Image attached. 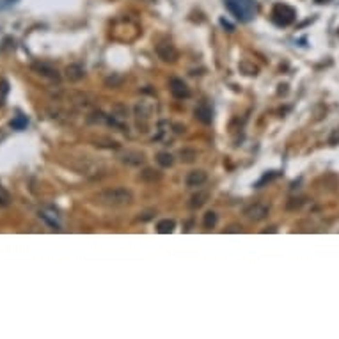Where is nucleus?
Returning <instances> with one entry per match:
<instances>
[{
  "mask_svg": "<svg viewBox=\"0 0 339 339\" xmlns=\"http://www.w3.org/2000/svg\"><path fill=\"white\" fill-rule=\"evenodd\" d=\"M174 227H176V222L172 220V219H164V220H160L158 224H156V229H158V233H162V235L172 233L174 231Z\"/></svg>",
  "mask_w": 339,
  "mask_h": 339,
  "instance_id": "13",
  "label": "nucleus"
},
{
  "mask_svg": "<svg viewBox=\"0 0 339 339\" xmlns=\"http://www.w3.org/2000/svg\"><path fill=\"white\" fill-rule=\"evenodd\" d=\"M121 160H123L124 164L128 165H140L144 164V156L140 153H135V151H126V153L121 154Z\"/></svg>",
  "mask_w": 339,
  "mask_h": 339,
  "instance_id": "10",
  "label": "nucleus"
},
{
  "mask_svg": "<svg viewBox=\"0 0 339 339\" xmlns=\"http://www.w3.org/2000/svg\"><path fill=\"white\" fill-rule=\"evenodd\" d=\"M194 158H195L194 149H183V151H181V160H183V162H194Z\"/></svg>",
  "mask_w": 339,
  "mask_h": 339,
  "instance_id": "20",
  "label": "nucleus"
},
{
  "mask_svg": "<svg viewBox=\"0 0 339 339\" xmlns=\"http://www.w3.org/2000/svg\"><path fill=\"white\" fill-rule=\"evenodd\" d=\"M169 89H170V93H172V96L178 98V100H183V98L190 96V89H188V85H186L181 78H170Z\"/></svg>",
  "mask_w": 339,
  "mask_h": 339,
  "instance_id": "5",
  "label": "nucleus"
},
{
  "mask_svg": "<svg viewBox=\"0 0 339 339\" xmlns=\"http://www.w3.org/2000/svg\"><path fill=\"white\" fill-rule=\"evenodd\" d=\"M295 16H297V13H295V9H293V7H289V5H286V4H275V5H273L272 21L277 27L291 25L293 20H295Z\"/></svg>",
  "mask_w": 339,
  "mask_h": 339,
  "instance_id": "3",
  "label": "nucleus"
},
{
  "mask_svg": "<svg viewBox=\"0 0 339 339\" xmlns=\"http://www.w3.org/2000/svg\"><path fill=\"white\" fill-rule=\"evenodd\" d=\"M135 116H137V124L142 128V132H146L149 116H151V108L146 107V103H139V105L135 107Z\"/></svg>",
  "mask_w": 339,
  "mask_h": 339,
  "instance_id": "8",
  "label": "nucleus"
},
{
  "mask_svg": "<svg viewBox=\"0 0 339 339\" xmlns=\"http://www.w3.org/2000/svg\"><path fill=\"white\" fill-rule=\"evenodd\" d=\"M206 180H208V176H206L204 170L197 169V170H190V172L186 174L185 183L188 186H201V185H204Z\"/></svg>",
  "mask_w": 339,
  "mask_h": 339,
  "instance_id": "9",
  "label": "nucleus"
},
{
  "mask_svg": "<svg viewBox=\"0 0 339 339\" xmlns=\"http://www.w3.org/2000/svg\"><path fill=\"white\" fill-rule=\"evenodd\" d=\"M5 2H7V4H15L16 0H5Z\"/></svg>",
  "mask_w": 339,
  "mask_h": 339,
  "instance_id": "24",
  "label": "nucleus"
},
{
  "mask_svg": "<svg viewBox=\"0 0 339 339\" xmlns=\"http://www.w3.org/2000/svg\"><path fill=\"white\" fill-rule=\"evenodd\" d=\"M140 178L146 181H158L160 178H162V172L153 170V169H146L144 172H140Z\"/></svg>",
  "mask_w": 339,
  "mask_h": 339,
  "instance_id": "15",
  "label": "nucleus"
},
{
  "mask_svg": "<svg viewBox=\"0 0 339 339\" xmlns=\"http://www.w3.org/2000/svg\"><path fill=\"white\" fill-rule=\"evenodd\" d=\"M217 224V213L215 211H208L204 215V227L206 229H211V227H215Z\"/></svg>",
  "mask_w": 339,
  "mask_h": 339,
  "instance_id": "18",
  "label": "nucleus"
},
{
  "mask_svg": "<svg viewBox=\"0 0 339 339\" xmlns=\"http://www.w3.org/2000/svg\"><path fill=\"white\" fill-rule=\"evenodd\" d=\"M156 53L162 61L165 62H174L178 59V50L170 41H162L156 45Z\"/></svg>",
  "mask_w": 339,
  "mask_h": 339,
  "instance_id": "4",
  "label": "nucleus"
},
{
  "mask_svg": "<svg viewBox=\"0 0 339 339\" xmlns=\"http://www.w3.org/2000/svg\"><path fill=\"white\" fill-rule=\"evenodd\" d=\"M66 75H68V78H69V80H73V82H78V80H82V78H84L85 71H84L82 66H78V64H71V66H68Z\"/></svg>",
  "mask_w": 339,
  "mask_h": 339,
  "instance_id": "11",
  "label": "nucleus"
},
{
  "mask_svg": "<svg viewBox=\"0 0 339 339\" xmlns=\"http://www.w3.org/2000/svg\"><path fill=\"white\" fill-rule=\"evenodd\" d=\"M245 215H247V219H249V220L259 222L268 215V206L256 203V204H252V206H249V208H247Z\"/></svg>",
  "mask_w": 339,
  "mask_h": 339,
  "instance_id": "7",
  "label": "nucleus"
},
{
  "mask_svg": "<svg viewBox=\"0 0 339 339\" xmlns=\"http://www.w3.org/2000/svg\"><path fill=\"white\" fill-rule=\"evenodd\" d=\"M329 142H330V144H339V128H336L334 132H332Z\"/></svg>",
  "mask_w": 339,
  "mask_h": 339,
  "instance_id": "21",
  "label": "nucleus"
},
{
  "mask_svg": "<svg viewBox=\"0 0 339 339\" xmlns=\"http://www.w3.org/2000/svg\"><path fill=\"white\" fill-rule=\"evenodd\" d=\"M194 114H195V118L199 119L201 123L210 124L211 121H213V108L210 107V103H208V102H201L199 105L195 107Z\"/></svg>",
  "mask_w": 339,
  "mask_h": 339,
  "instance_id": "6",
  "label": "nucleus"
},
{
  "mask_svg": "<svg viewBox=\"0 0 339 339\" xmlns=\"http://www.w3.org/2000/svg\"><path fill=\"white\" fill-rule=\"evenodd\" d=\"M96 201H98V204L107 206V208H123V206L132 204L134 194H132L128 188L116 186V188H107V190L100 192Z\"/></svg>",
  "mask_w": 339,
  "mask_h": 339,
  "instance_id": "1",
  "label": "nucleus"
},
{
  "mask_svg": "<svg viewBox=\"0 0 339 339\" xmlns=\"http://www.w3.org/2000/svg\"><path fill=\"white\" fill-rule=\"evenodd\" d=\"M156 162H158L162 167H170V165L174 164L172 154H169V153H158V156H156Z\"/></svg>",
  "mask_w": 339,
  "mask_h": 339,
  "instance_id": "16",
  "label": "nucleus"
},
{
  "mask_svg": "<svg viewBox=\"0 0 339 339\" xmlns=\"http://www.w3.org/2000/svg\"><path fill=\"white\" fill-rule=\"evenodd\" d=\"M220 25L224 27V29H227V32H233L235 31V25H231L227 20H224V18H220Z\"/></svg>",
  "mask_w": 339,
  "mask_h": 339,
  "instance_id": "22",
  "label": "nucleus"
},
{
  "mask_svg": "<svg viewBox=\"0 0 339 339\" xmlns=\"http://www.w3.org/2000/svg\"><path fill=\"white\" fill-rule=\"evenodd\" d=\"M9 203H11L9 192L5 190L4 186H0V206H2V208H5V206H9Z\"/></svg>",
  "mask_w": 339,
  "mask_h": 339,
  "instance_id": "19",
  "label": "nucleus"
},
{
  "mask_svg": "<svg viewBox=\"0 0 339 339\" xmlns=\"http://www.w3.org/2000/svg\"><path fill=\"white\" fill-rule=\"evenodd\" d=\"M151 215H153V211H148V213H144V217H140L139 220H149V219H151Z\"/></svg>",
  "mask_w": 339,
  "mask_h": 339,
  "instance_id": "23",
  "label": "nucleus"
},
{
  "mask_svg": "<svg viewBox=\"0 0 339 339\" xmlns=\"http://www.w3.org/2000/svg\"><path fill=\"white\" fill-rule=\"evenodd\" d=\"M27 124H29V119H27L25 116H18V118H15L11 121V126L15 130H25Z\"/></svg>",
  "mask_w": 339,
  "mask_h": 339,
  "instance_id": "17",
  "label": "nucleus"
},
{
  "mask_svg": "<svg viewBox=\"0 0 339 339\" xmlns=\"http://www.w3.org/2000/svg\"><path fill=\"white\" fill-rule=\"evenodd\" d=\"M37 69V71L41 73V75H45V77H50V78H59V75H57V71L53 69V68H50V66H47V64H36L34 66Z\"/></svg>",
  "mask_w": 339,
  "mask_h": 339,
  "instance_id": "14",
  "label": "nucleus"
},
{
  "mask_svg": "<svg viewBox=\"0 0 339 339\" xmlns=\"http://www.w3.org/2000/svg\"><path fill=\"white\" fill-rule=\"evenodd\" d=\"M224 4L227 11L242 23H249L251 20H254L257 13V5L254 0H224Z\"/></svg>",
  "mask_w": 339,
  "mask_h": 339,
  "instance_id": "2",
  "label": "nucleus"
},
{
  "mask_svg": "<svg viewBox=\"0 0 339 339\" xmlns=\"http://www.w3.org/2000/svg\"><path fill=\"white\" fill-rule=\"evenodd\" d=\"M208 197H210V194H208V192H197V194L190 197V203H188V206H190V208H194V210H195V208H201V206L208 201Z\"/></svg>",
  "mask_w": 339,
  "mask_h": 339,
  "instance_id": "12",
  "label": "nucleus"
}]
</instances>
